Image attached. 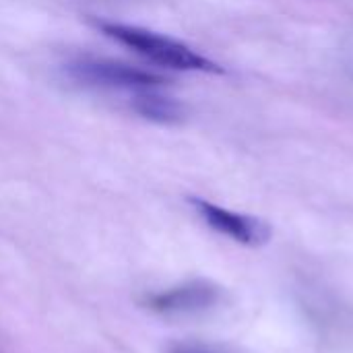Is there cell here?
Segmentation results:
<instances>
[{
	"mask_svg": "<svg viewBox=\"0 0 353 353\" xmlns=\"http://www.w3.org/2000/svg\"><path fill=\"white\" fill-rule=\"evenodd\" d=\"M97 27L110 39H116L118 43L134 50L137 54L159 66L174 68V70H199V72H217V74L223 72L219 64H215L213 60L201 56L186 43L176 41L168 35H159L155 31L137 25L114 23V21H97Z\"/></svg>",
	"mask_w": 353,
	"mask_h": 353,
	"instance_id": "1",
	"label": "cell"
},
{
	"mask_svg": "<svg viewBox=\"0 0 353 353\" xmlns=\"http://www.w3.org/2000/svg\"><path fill=\"white\" fill-rule=\"evenodd\" d=\"M68 74L83 85L89 87H105V89H124V91H145L159 89L170 81L153 74L143 68H134L124 62L108 60V58H85L68 64Z\"/></svg>",
	"mask_w": 353,
	"mask_h": 353,
	"instance_id": "2",
	"label": "cell"
},
{
	"mask_svg": "<svg viewBox=\"0 0 353 353\" xmlns=\"http://www.w3.org/2000/svg\"><path fill=\"white\" fill-rule=\"evenodd\" d=\"M190 203L211 230H215L240 244L263 246L271 240V225L259 217L236 213V211L223 209L219 205H213V203H209L205 199H196V196H192Z\"/></svg>",
	"mask_w": 353,
	"mask_h": 353,
	"instance_id": "3",
	"label": "cell"
},
{
	"mask_svg": "<svg viewBox=\"0 0 353 353\" xmlns=\"http://www.w3.org/2000/svg\"><path fill=\"white\" fill-rule=\"evenodd\" d=\"M221 298V288L209 279H192L165 292L149 294L145 306L159 314H196L213 308Z\"/></svg>",
	"mask_w": 353,
	"mask_h": 353,
	"instance_id": "4",
	"label": "cell"
},
{
	"mask_svg": "<svg viewBox=\"0 0 353 353\" xmlns=\"http://www.w3.org/2000/svg\"><path fill=\"white\" fill-rule=\"evenodd\" d=\"M132 110L145 120H151L157 124H176L184 118V105L176 101L174 97L157 93V89L134 91Z\"/></svg>",
	"mask_w": 353,
	"mask_h": 353,
	"instance_id": "5",
	"label": "cell"
},
{
	"mask_svg": "<svg viewBox=\"0 0 353 353\" xmlns=\"http://www.w3.org/2000/svg\"><path fill=\"white\" fill-rule=\"evenodd\" d=\"M165 353H232L228 350H221L217 345L209 343H199V341H176L165 347Z\"/></svg>",
	"mask_w": 353,
	"mask_h": 353,
	"instance_id": "6",
	"label": "cell"
}]
</instances>
